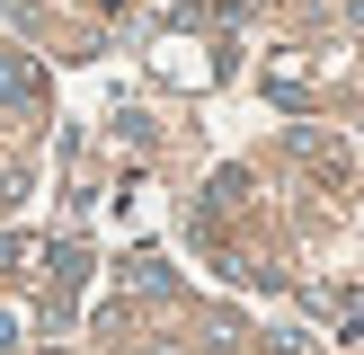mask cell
I'll return each mask as SVG.
<instances>
[{
    "label": "cell",
    "instance_id": "cell-1",
    "mask_svg": "<svg viewBox=\"0 0 364 355\" xmlns=\"http://www.w3.org/2000/svg\"><path fill=\"white\" fill-rule=\"evenodd\" d=\"M36 98V62H18V53H0V106Z\"/></svg>",
    "mask_w": 364,
    "mask_h": 355
},
{
    "label": "cell",
    "instance_id": "cell-2",
    "mask_svg": "<svg viewBox=\"0 0 364 355\" xmlns=\"http://www.w3.org/2000/svg\"><path fill=\"white\" fill-rule=\"evenodd\" d=\"M160 284H169V266H160L151 248H142V258H134V293H160Z\"/></svg>",
    "mask_w": 364,
    "mask_h": 355
},
{
    "label": "cell",
    "instance_id": "cell-3",
    "mask_svg": "<svg viewBox=\"0 0 364 355\" xmlns=\"http://www.w3.org/2000/svg\"><path fill=\"white\" fill-rule=\"evenodd\" d=\"M18 258H27V240H0V275H9V266H18Z\"/></svg>",
    "mask_w": 364,
    "mask_h": 355
},
{
    "label": "cell",
    "instance_id": "cell-4",
    "mask_svg": "<svg viewBox=\"0 0 364 355\" xmlns=\"http://www.w3.org/2000/svg\"><path fill=\"white\" fill-rule=\"evenodd\" d=\"M9 346H18V320H9V311H0V355H9Z\"/></svg>",
    "mask_w": 364,
    "mask_h": 355
}]
</instances>
